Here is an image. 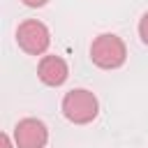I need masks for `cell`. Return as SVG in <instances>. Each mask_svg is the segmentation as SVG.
<instances>
[{"label": "cell", "instance_id": "3957f363", "mask_svg": "<svg viewBox=\"0 0 148 148\" xmlns=\"http://www.w3.org/2000/svg\"><path fill=\"white\" fill-rule=\"evenodd\" d=\"M16 42H18V46H21L25 53H30V56H42V53L49 49V44H51V32H49V28H46L42 21L28 18V21H23V23L18 25V30H16Z\"/></svg>", "mask_w": 148, "mask_h": 148}, {"label": "cell", "instance_id": "8992f818", "mask_svg": "<svg viewBox=\"0 0 148 148\" xmlns=\"http://www.w3.org/2000/svg\"><path fill=\"white\" fill-rule=\"evenodd\" d=\"M139 37H141V42L148 46V12L141 16V21H139Z\"/></svg>", "mask_w": 148, "mask_h": 148}, {"label": "cell", "instance_id": "ba28073f", "mask_svg": "<svg viewBox=\"0 0 148 148\" xmlns=\"http://www.w3.org/2000/svg\"><path fill=\"white\" fill-rule=\"evenodd\" d=\"M0 148H12V141H9V136H7V134H2V136H0Z\"/></svg>", "mask_w": 148, "mask_h": 148}, {"label": "cell", "instance_id": "277c9868", "mask_svg": "<svg viewBox=\"0 0 148 148\" xmlns=\"http://www.w3.org/2000/svg\"><path fill=\"white\" fill-rule=\"evenodd\" d=\"M16 148H44L49 141V130L37 118H23L14 127Z\"/></svg>", "mask_w": 148, "mask_h": 148}, {"label": "cell", "instance_id": "7a4b0ae2", "mask_svg": "<svg viewBox=\"0 0 148 148\" xmlns=\"http://www.w3.org/2000/svg\"><path fill=\"white\" fill-rule=\"evenodd\" d=\"M127 58V49L125 42L113 35V32H104L99 37H95L92 46H90V60L102 67V69H118Z\"/></svg>", "mask_w": 148, "mask_h": 148}, {"label": "cell", "instance_id": "52a82bcc", "mask_svg": "<svg viewBox=\"0 0 148 148\" xmlns=\"http://www.w3.org/2000/svg\"><path fill=\"white\" fill-rule=\"evenodd\" d=\"M49 0H23V5H28V7H44Z\"/></svg>", "mask_w": 148, "mask_h": 148}, {"label": "cell", "instance_id": "6da1fadb", "mask_svg": "<svg viewBox=\"0 0 148 148\" xmlns=\"http://www.w3.org/2000/svg\"><path fill=\"white\" fill-rule=\"evenodd\" d=\"M97 97L86 88H74L62 97V116L74 125H86L97 118Z\"/></svg>", "mask_w": 148, "mask_h": 148}, {"label": "cell", "instance_id": "5b68a950", "mask_svg": "<svg viewBox=\"0 0 148 148\" xmlns=\"http://www.w3.org/2000/svg\"><path fill=\"white\" fill-rule=\"evenodd\" d=\"M67 74H69L67 62L60 56H44L37 65V76L46 86H62L67 81Z\"/></svg>", "mask_w": 148, "mask_h": 148}]
</instances>
